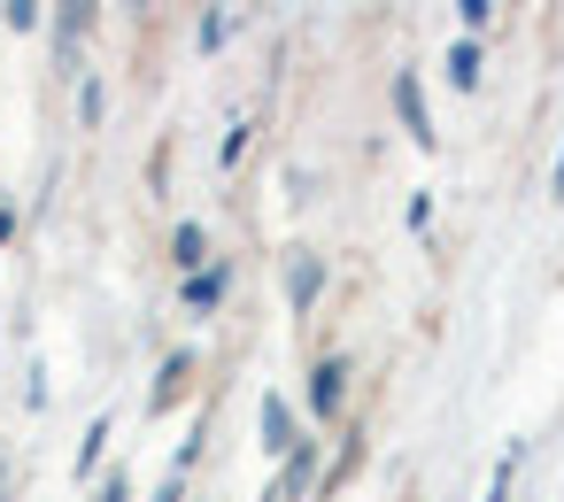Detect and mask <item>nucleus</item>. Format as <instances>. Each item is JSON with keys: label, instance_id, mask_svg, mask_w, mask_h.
<instances>
[{"label": "nucleus", "instance_id": "1", "mask_svg": "<svg viewBox=\"0 0 564 502\" xmlns=\"http://www.w3.org/2000/svg\"><path fill=\"white\" fill-rule=\"evenodd\" d=\"M340 402H348V363L340 356H317L310 363V410L317 417H340Z\"/></svg>", "mask_w": 564, "mask_h": 502}, {"label": "nucleus", "instance_id": "2", "mask_svg": "<svg viewBox=\"0 0 564 502\" xmlns=\"http://www.w3.org/2000/svg\"><path fill=\"white\" fill-rule=\"evenodd\" d=\"M256 433H263V448H271V456H294V448H302V433H294V410H286V394H263V410H256Z\"/></svg>", "mask_w": 564, "mask_h": 502}, {"label": "nucleus", "instance_id": "3", "mask_svg": "<svg viewBox=\"0 0 564 502\" xmlns=\"http://www.w3.org/2000/svg\"><path fill=\"white\" fill-rule=\"evenodd\" d=\"M394 109H402V132H410L417 148H433V117H425V94H417V78H410V70L394 78Z\"/></svg>", "mask_w": 564, "mask_h": 502}, {"label": "nucleus", "instance_id": "4", "mask_svg": "<svg viewBox=\"0 0 564 502\" xmlns=\"http://www.w3.org/2000/svg\"><path fill=\"white\" fill-rule=\"evenodd\" d=\"M225 286H232V271H225V263L194 271V279H186V309H194V317H209V309L225 302Z\"/></svg>", "mask_w": 564, "mask_h": 502}, {"label": "nucleus", "instance_id": "5", "mask_svg": "<svg viewBox=\"0 0 564 502\" xmlns=\"http://www.w3.org/2000/svg\"><path fill=\"white\" fill-rule=\"evenodd\" d=\"M86 32H94V0H63V9H55V40H63V55H70Z\"/></svg>", "mask_w": 564, "mask_h": 502}, {"label": "nucleus", "instance_id": "6", "mask_svg": "<svg viewBox=\"0 0 564 502\" xmlns=\"http://www.w3.org/2000/svg\"><path fill=\"white\" fill-rule=\"evenodd\" d=\"M317 286H325V263H317V255H302V263L286 271V302H294V309H310V302H317Z\"/></svg>", "mask_w": 564, "mask_h": 502}, {"label": "nucleus", "instance_id": "7", "mask_svg": "<svg viewBox=\"0 0 564 502\" xmlns=\"http://www.w3.org/2000/svg\"><path fill=\"white\" fill-rule=\"evenodd\" d=\"M186 379H194V356H171V363H163V379H155V410H171V402L186 394Z\"/></svg>", "mask_w": 564, "mask_h": 502}, {"label": "nucleus", "instance_id": "8", "mask_svg": "<svg viewBox=\"0 0 564 502\" xmlns=\"http://www.w3.org/2000/svg\"><path fill=\"white\" fill-rule=\"evenodd\" d=\"M171 255H178V271H202V255H209L202 225H178V232H171Z\"/></svg>", "mask_w": 564, "mask_h": 502}, {"label": "nucleus", "instance_id": "9", "mask_svg": "<svg viewBox=\"0 0 564 502\" xmlns=\"http://www.w3.org/2000/svg\"><path fill=\"white\" fill-rule=\"evenodd\" d=\"M518 463H525V440H510V448H502V463H495V479H487V502H510V479H518Z\"/></svg>", "mask_w": 564, "mask_h": 502}, {"label": "nucleus", "instance_id": "10", "mask_svg": "<svg viewBox=\"0 0 564 502\" xmlns=\"http://www.w3.org/2000/svg\"><path fill=\"white\" fill-rule=\"evenodd\" d=\"M448 86H479V47H471V40L448 47Z\"/></svg>", "mask_w": 564, "mask_h": 502}, {"label": "nucleus", "instance_id": "11", "mask_svg": "<svg viewBox=\"0 0 564 502\" xmlns=\"http://www.w3.org/2000/svg\"><path fill=\"white\" fill-rule=\"evenodd\" d=\"M9 24H17V32H32V24H40V0H9Z\"/></svg>", "mask_w": 564, "mask_h": 502}, {"label": "nucleus", "instance_id": "12", "mask_svg": "<svg viewBox=\"0 0 564 502\" xmlns=\"http://www.w3.org/2000/svg\"><path fill=\"white\" fill-rule=\"evenodd\" d=\"M456 9H464V24H487V17H495V0H456Z\"/></svg>", "mask_w": 564, "mask_h": 502}, {"label": "nucleus", "instance_id": "13", "mask_svg": "<svg viewBox=\"0 0 564 502\" xmlns=\"http://www.w3.org/2000/svg\"><path fill=\"white\" fill-rule=\"evenodd\" d=\"M155 502H186V479H178V471H171V479H163V487H155Z\"/></svg>", "mask_w": 564, "mask_h": 502}, {"label": "nucleus", "instance_id": "14", "mask_svg": "<svg viewBox=\"0 0 564 502\" xmlns=\"http://www.w3.org/2000/svg\"><path fill=\"white\" fill-rule=\"evenodd\" d=\"M101 502H132V479H124V471H117V479H109V487H101Z\"/></svg>", "mask_w": 564, "mask_h": 502}, {"label": "nucleus", "instance_id": "15", "mask_svg": "<svg viewBox=\"0 0 564 502\" xmlns=\"http://www.w3.org/2000/svg\"><path fill=\"white\" fill-rule=\"evenodd\" d=\"M9 232H17V209H0V240H9Z\"/></svg>", "mask_w": 564, "mask_h": 502}, {"label": "nucleus", "instance_id": "16", "mask_svg": "<svg viewBox=\"0 0 564 502\" xmlns=\"http://www.w3.org/2000/svg\"><path fill=\"white\" fill-rule=\"evenodd\" d=\"M556 194H564V155H556Z\"/></svg>", "mask_w": 564, "mask_h": 502}]
</instances>
